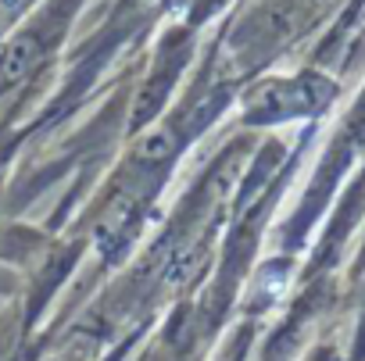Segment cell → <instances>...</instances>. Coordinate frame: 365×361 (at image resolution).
<instances>
[{
    "label": "cell",
    "mask_w": 365,
    "mask_h": 361,
    "mask_svg": "<svg viewBox=\"0 0 365 361\" xmlns=\"http://www.w3.org/2000/svg\"><path fill=\"white\" fill-rule=\"evenodd\" d=\"M340 4L344 0H251L222 36V75L230 83L262 75V68H269L276 58L304 43L322 22H329Z\"/></svg>",
    "instance_id": "6da1fadb"
},
{
    "label": "cell",
    "mask_w": 365,
    "mask_h": 361,
    "mask_svg": "<svg viewBox=\"0 0 365 361\" xmlns=\"http://www.w3.org/2000/svg\"><path fill=\"white\" fill-rule=\"evenodd\" d=\"M340 93V79L312 65L290 75H255L240 93V122L251 129L319 122L336 108Z\"/></svg>",
    "instance_id": "7a4b0ae2"
},
{
    "label": "cell",
    "mask_w": 365,
    "mask_h": 361,
    "mask_svg": "<svg viewBox=\"0 0 365 361\" xmlns=\"http://www.w3.org/2000/svg\"><path fill=\"white\" fill-rule=\"evenodd\" d=\"M365 161V83L361 90L354 93V100L344 108L315 172H312V187L304 190L301 204H297V215L290 219V236L294 244L304 240L315 222L322 219V211H329V201L340 194V187L347 183V175Z\"/></svg>",
    "instance_id": "3957f363"
},
{
    "label": "cell",
    "mask_w": 365,
    "mask_h": 361,
    "mask_svg": "<svg viewBox=\"0 0 365 361\" xmlns=\"http://www.w3.org/2000/svg\"><path fill=\"white\" fill-rule=\"evenodd\" d=\"M76 8L79 0H51L29 22H22L19 29H8V36L0 40V93L19 86L40 65L51 61V54L58 51V43L65 40L76 19Z\"/></svg>",
    "instance_id": "277c9868"
},
{
    "label": "cell",
    "mask_w": 365,
    "mask_h": 361,
    "mask_svg": "<svg viewBox=\"0 0 365 361\" xmlns=\"http://www.w3.org/2000/svg\"><path fill=\"white\" fill-rule=\"evenodd\" d=\"M0 361H15V350H11V343H4V350H0Z\"/></svg>",
    "instance_id": "5b68a950"
},
{
    "label": "cell",
    "mask_w": 365,
    "mask_h": 361,
    "mask_svg": "<svg viewBox=\"0 0 365 361\" xmlns=\"http://www.w3.org/2000/svg\"><path fill=\"white\" fill-rule=\"evenodd\" d=\"M205 4H222V0H205Z\"/></svg>",
    "instance_id": "8992f818"
}]
</instances>
